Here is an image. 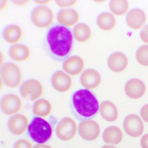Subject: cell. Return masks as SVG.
Returning a JSON list of instances; mask_svg holds the SVG:
<instances>
[{"mask_svg":"<svg viewBox=\"0 0 148 148\" xmlns=\"http://www.w3.org/2000/svg\"><path fill=\"white\" fill-rule=\"evenodd\" d=\"M101 81V75L99 72L93 68L85 70L81 75V84L88 90L98 87Z\"/></svg>","mask_w":148,"mask_h":148,"instance_id":"5bb4252c","label":"cell"},{"mask_svg":"<svg viewBox=\"0 0 148 148\" xmlns=\"http://www.w3.org/2000/svg\"><path fill=\"white\" fill-rule=\"evenodd\" d=\"M140 115L144 121L148 123V104H145L141 108Z\"/></svg>","mask_w":148,"mask_h":148,"instance_id":"4dcf8cb0","label":"cell"},{"mask_svg":"<svg viewBox=\"0 0 148 148\" xmlns=\"http://www.w3.org/2000/svg\"><path fill=\"white\" fill-rule=\"evenodd\" d=\"M73 36L79 42H87L91 37V30L87 24L81 23L77 24L73 29Z\"/></svg>","mask_w":148,"mask_h":148,"instance_id":"d4e9b609","label":"cell"},{"mask_svg":"<svg viewBox=\"0 0 148 148\" xmlns=\"http://www.w3.org/2000/svg\"><path fill=\"white\" fill-rule=\"evenodd\" d=\"M34 148H52L51 146L46 145V144H38L36 145Z\"/></svg>","mask_w":148,"mask_h":148,"instance_id":"e575fe53","label":"cell"},{"mask_svg":"<svg viewBox=\"0 0 148 148\" xmlns=\"http://www.w3.org/2000/svg\"><path fill=\"white\" fill-rule=\"evenodd\" d=\"M77 125L73 119L64 117L57 124L56 134L59 139L62 141H69L72 139L77 133Z\"/></svg>","mask_w":148,"mask_h":148,"instance_id":"8992f818","label":"cell"},{"mask_svg":"<svg viewBox=\"0 0 148 148\" xmlns=\"http://www.w3.org/2000/svg\"><path fill=\"white\" fill-rule=\"evenodd\" d=\"M9 54L14 61L25 62L30 58L31 52L29 48L26 45L18 44L10 48Z\"/></svg>","mask_w":148,"mask_h":148,"instance_id":"d6986e66","label":"cell"},{"mask_svg":"<svg viewBox=\"0 0 148 148\" xmlns=\"http://www.w3.org/2000/svg\"><path fill=\"white\" fill-rule=\"evenodd\" d=\"M126 95L133 99L142 97L145 92V86L143 81L138 79H131L126 83L124 87Z\"/></svg>","mask_w":148,"mask_h":148,"instance_id":"4fadbf2b","label":"cell"},{"mask_svg":"<svg viewBox=\"0 0 148 148\" xmlns=\"http://www.w3.org/2000/svg\"><path fill=\"white\" fill-rule=\"evenodd\" d=\"M146 21L145 12L139 8L130 10L127 15L126 22L128 26L134 29H138Z\"/></svg>","mask_w":148,"mask_h":148,"instance_id":"e0dca14e","label":"cell"},{"mask_svg":"<svg viewBox=\"0 0 148 148\" xmlns=\"http://www.w3.org/2000/svg\"><path fill=\"white\" fill-rule=\"evenodd\" d=\"M128 59L125 54L121 52H116L110 54L108 58L109 69L115 73L124 71L128 65Z\"/></svg>","mask_w":148,"mask_h":148,"instance_id":"9a60e30c","label":"cell"},{"mask_svg":"<svg viewBox=\"0 0 148 148\" xmlns=\"http://www.w3.org/2000/svg\"><path fill=\"white\" fill-rule=\"evenodd\" d=\"M51 1H44V0H42V1H34V2L37 4H39V5H46L48 4L49 3H50Z\"/></svg>","mask_w":148,"mask_h":148,"instance_id":"d590c367","label":"cell"},{"mask_svg":"<svg viewBox=\"0 0 148 148\" xmlns=\"http://www.w3.org/2000/svg\"><path fill=\"white\" fill-rule=\"evenodd\" d=\"M136 58L141 65L148 66V45L142 46L138 49Z\"/></svg>","mask_w":148,"mask_h":148,"instance_id":"4316f807","label":"cell"},{"mask_svg":"<svg viewBox=\"0 0 148 148\" xmlns=\"http://www.w3.org/2000/svg\"><path fill=\"white\" fill-rule=\"evenodd\" d=\"M9 5V1L7 0L0 1V10L3 11L7 8Z\"/></svg>","mask_w":148,"mask_h":148,"instance_id":"836d02e7","label":"cell"},{"mask_svg":"<svg viewBox=\"0 0 148 148\" xmlns=\"http://www.w3.org/2000/svg\"><path fill=\"white\" fill-rule=\"evenodd\" d=\"M123 127L125 133L132 137L141 136L144 129L143 121L136 114L127 115L124 120Z\"/></svg>","mask_w":148,"mask_h":148,"instance_id":"30bf717a","label":"cell"},{"mask_svg":"<svg viewBox=\"0 0 148 148\" xmlns=\"http://www.w3.org/2000/svg\"><path fill=\"white\" fill-rule=\"evenodd\" d=\"M142 148H148V134H145L142 136L140 141Z\"/></svg>","mask_w":148,"mask_h":148,"instance_id":"d6a6232c","label":"cell"},{"mask_svg":"<svg viewBox=\"0 0 148 148\" xmlns=\"http://www.w3.org/2000/svg\"><path fill=\"white\" fill-rule=\"evenodd\" d=\"M29 120L26 115L21 114L14 115L10 118L8 122L10 131L15 135L23 134L28 129Z\"/></svg>","mask_w":148,"mask_h":148,"instance_id":"7c38bea8","label":"cell"},{"mask_svg":"<svg viewBox=\"0 0 148 148\" xmlns=\"http://www.w3.org/2000/svg\"><path fill=\"white\" fill-rule=\"evenodd\" d=\"M51 81L54 89L61 93L67 92L72 86V80L70 76L62 71L55 72Z\"/></svg>","mask_w":148,"mask_h":148,"instance_id":"8fae6325","label":"cell"},{"mask_svg":"<svg viewBox=\"0 0 148 148\" xmlns=\"http://www.w3.org/2000/svg\"><path fill=\"white\" fill-rule=\"evenodd\" d=\"M56 3L57 5L59 7H62V8H68V7H73L75 6L77 3V1L58 0V1H56Z\"/></svg>","mask_w":148,"mask_h":148,"instance_id":"83f0119b","label":"cell"},{"mask_svg":"<svg viewBox=\"0 0 148 148\" xmlns=\"http://www.w3.org/2000/svg\"><path fill=\"white\" fill-rule=\"evenodd\" d=\"M14 148H33V145L30 141L22 139L15 143Z\"/></svg>","mask_w":148,"mask_h":148,"instance_id":"f1b7e54d","label":"cell"},{"mask_svg":"<svg viewBox=\"0 0 148 148\" xmlns=\"http://www.w3.org/2000/svg\"><path fill=\"white\" fill-rule=\"evenodd\" d=\"M28 134L32 141L38 144H43L48 141L52 135L51 125L43 118L34 117L29 124Z\"/></svg>","mask_w":148,"mask_h":148,"instance_id":"3957f363","label":"cell"},{"mask_svg":"<svg viewBox=\"0 0 148 148\" xmlns=\"http://www.w3.org/2000/svg\"><path fill=\"white\" fill-rule=\"evenodd\" d=\"M23 101L20 97L15 94L4 95L1 101V107L3 113L7 115H13L18 113L22 107Z\"/></svg>","mask_w":148,"mask_h":148,"instance_id":"9c48e42d","label":"cell"},{"mask_svg":"<svg viewBox=\"0 0 148 148\" xmlns=\"http://www.w3.org/2000/svg\"><path fill=\"white\" fill-rule=\"evenodd\" d=\"M51 103L46 99L41 98L34 102L33 107V113L36 116L47 117L52 111Z\"/></svg>","mask_w":148,"mask_h":148,"instance_id":"603a6c76","label":"cell"},{"mask_svg":"<svg viewBox=\"0 0 148 148\" xmlns=\"http://www.w3.org/2000/svg\"><path fill=\"white\" fill-rule=\"evenodd\" d=\"M3 54L2 53V52L1 53V65L2 66V63H3Z\"/></svg>","mask_w":148,"mask_h":148,"instance_id":"74e56055","label":"cell"},{"mask_svg":"<svg viewBox=\"0 0 148 148\" xmlns=\"http://www.w3.org/2000/svg\"><path fill=\"white\" fill-rule=\"evenodd\" d=\"M72 108L78 119L87 120L97 114L99 109V101L95 95L88 89H79L72 94Z\"/></svg>","mask_w":148,"mask_h":148,"instance_id":"7a4b0ae2","label":"cell"},{"mask_svg":"<svg viewBox=\"0 0 148 148\" xmlns=\"http://www.w3.org/2000/svg\"><path fill=\"white\" fill-rule=\"evenodd\" d=\"M54 20V13L47 6L36 7L31 14V20L36 27L45 29L50 27Z\"/></svg>","mask_w":148,"mask_h":148,"instance_id":"5b68a950","label":"cell"},{"mask_svg":"<svg viewBox=\"0 0 148 148\" xmlns=\"http://www.w3.org/2000/svg\"><path fill=\"white\" fill-rule=\"evenodd\" d=\"M1 78L8 87H18L21 83L23 76L20 67L15 63L10 62L5 64L1 71Z\"/></svg>","mask_w":148,"mask_h":148,"instance_id":"277c9868","label":"cell"},{"mask_svg":"<svg viewBox=\"0 0 148 148\" xmlns=\"http://www.w3.org/2000/svg\"><path fill=\"white\" fill-rule=\"evenodd\" d=\"M31 1H28V0H14L12 1V2L14 5L18 6V7H25L27 6L29 3Z\"/></svg>","mask_w":148,"mask_h":148,"instance_id":"1f68e13d","label":"cell"},{"mask_svg":"<svg viewBox=\"0 0 148 148\" xmlns=\"http://www.w3.org/2000/svg\"><path fill=\"white\" fill-rule=\"evenodd\" d=\"M43 91L42 84L36 79L25 81L20 88L21 94L23 98L31 101L39 99Z\"/></svg>","mask_w":148,"mask_h":148,"instance_id":"52a82bcc","label":"cell"},{"mask_svg":"<svg viewBox=\"0 0 148 148\" xmlns=\"http://www.w3.org/2000/svg\"><path fill=\"white\" fill-rule=\"evenodd\" d=\"M23 31L22 28L16 25L8 26L3 32V37L7 43L16 44L22 40Z\"/></svg>","mask_w":148,"mask_h":148,"instance_id":"44dd1931","label":"cell"},{"mask_svg":"<svg viewBox=\"0 0 148 148\" xmlns=\"http://www.w3.org/2000/svg\"><path fill=\"white\" fill-rule=\"evenodd\" d=\"M99 112L101 117L109 122L115 121L118 116V110L114 104L111 101H103L99 106Z\"/></svg>","mask_w":148,"mask_h":148,"instance_id":"ffe728a7","label":"cell"},{"mask_svg":"<svg viewBox=\"0 0 148 148\" xmlns=\"http://www.w3.org/2000/svg\"><path fill=\"white\" fill-rule=\"evenodd\" d=\"M84 67V62L81 57L73 56L63 62V68L69 75H77L80 74Z\"/></svg>","mask_w":148,"mask_h":148,"instance_id":"2e32d148","label":"cell"},{"mask_svg":"<svg viewBox=\"0 0 148 148\" xmlns=\"http://www.w3.org/2000/svg\"><path fill=\"white\" fill-rule=\"evenodd\" d=\"M98 26L103 31H108L113 29L116 25L114 16L109 12L99 14L97 19Z\"/></svg>","mask_w":148,"mask_h":148,"instance_id":"cb8c5ba5","label":"cell"},{"mask_svg":"<svg viewBox=\"0 0 148 148\" xmlns=\"http://www.w3.org/2000/svg\"><path fill=\"white\" fill-rule=\"evenodd\" d=\"M123 139L121 129L116 126H110L106 128L103 133V139L107 144H119Z\"/></svg>","mask_w":148,"mask_h":148,"instance_id":"7402d4cb","label":"cell"},{"mask_svg":"<svg viewBox=\"0 0 148 148\" xmlns=\"http://www.w3.org/2000/svg\"><path fill=\"white\" fill-rule=\"evenodd\" d=\"M140 36L141 40L145 43H148V25L143 27L141 29Z\"/></svg>","mask_w":148,"mask_h":148,"instance_id":"f546056e","label":"cell"},{"mask_svg":"<svg viewBox=\"0 0 148 148\" xmlns=\"http://www.w3.org/2000/svg\"><path fill=\"white\" fill-rule=\"evenodd\" d=\"M129 3L125 0H113L109 3V9L115 15L121 16L128 11Z\"/></svg>","mask_w":148,"mask_h":148,"instance_id":"484cf974","label":"cell"},{"mask_svg":"<svg viewBox=\"0 0 148 148\" xmlns=\"http://www.w3.org/2000/svg\"><path fill=\"white\" fill-rule=\"evenodd\" d=\"M101 148H117L116 147H115L113 145L109 144V145H105L104 146H103Z\"/></svg>","mask_w":148,"mask_h":148,"instance_id":"8d00e7d4","label":"cell"},{"mask_svg":"<svg viewBox=\"0 0 148 148\" xmlns=\"http://www.w3.org/2000/svg\"><path fill=\"white\" fill-rule=\"evenodd\" d=\"M46 41L51 53L58 59L64 58L71 52L73 46V34L67 27L55 25L46 35Z\"/></svg>","mask_w":148,"mask_h":148,"instance_id":"6da1fadb","label":"cell"},{"mask_svg":"<svg viewBox=\"0 0 148 148\" xmlns=\"http://www.w3.org/2000/svg\"><path fill=\"white\" fill-rule=\"evenodd\" d=\"M79 16L74 9H64L61 10L57 15V21L65 27H72L79 20Z\"/></svg>","mask_w":148,"mask_h":148,"instance_id":"ac0fdd59","label":"cell"},{"mask_svg":"<svg viewBox=\"0 0 148 148\" xmlns=\"http://www.w3.org/2000/svg\"><path fill=\"white\" fill-rule=\"evenodd\" d=\"M100 132L101 129L99 124L93 120H84L79 124L78 133L84 140H95L99 137Z\"/></svg>","mask_w":148,"mask_h":148,"instance_id":"ba28073f","label":"cell"}]
</instances>
